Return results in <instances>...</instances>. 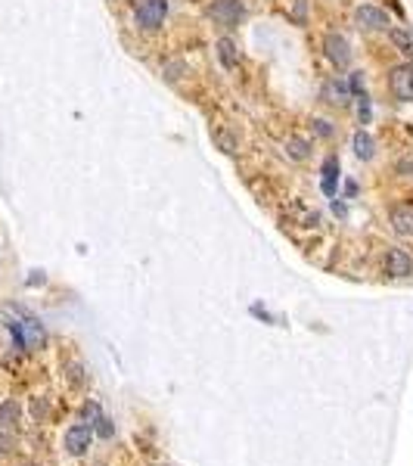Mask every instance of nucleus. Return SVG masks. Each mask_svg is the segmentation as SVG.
Masks as SVG:
<instances>
[{"instance_id": "obj_24", "label": "nucleus", "mask_w": 413, "mask_h": 466, "mask_svg": "<svg viewBox=\"0 0 413 466\" xmlns=\"http://www.w3.org/2000/svg\"><path fill=\"white\" fill-rule=\"evenodd\" d=\"M398 174H401V177H413V159H401V162H398Z\"/></svg>"}, {"instance_id": "obj_6", "label": "nucleus", "mask_w": 413, "mask_h": 466, "mask_svg": "<svg viewBox=\"0 0 413 466\" xmlns=\"http://www.w3.org/2000/svg\"><path fill=\"white\" fill-rule=\"evenodd\" d=\"M323 53L339 71H345L348 66H351V44H348L345 34H339V32L326 34V38H323Z\"/></svg>"}, {"instance_id": "obj_4", "label": "nucleus", "mask_w": 413, "mask_h": 466, "mask_svg": "<svg viewBox=\"0 0 413 466\" xmlns=\"http://www.w3.org/2000/svg\"><path fill=\"white\" fill-rule=\"evenodd\" d=\"M388 88L398 103H413V62H401V66L388 69Z\"/></svg>"}, {"instance_id": "obj_18", "label": "nucleus", "mask_w": 413, "mask_h": 466, "mask_svg": "<svg viewBox=\"0 0 413 466\" xmlns=\"http://www.w3.org/2000/svg\"><path fill=\"white\" fill-rule=\"evenodd\" d=\"M348 88H351L354 97H364V93H367V78H364V71H351V75H348Z\"/></svg>"}, {"instance_id": "obj_27", "label": "nucleus", "mask_w": 413, "mask_h": 466, "mask_svg": "<svg viewBox=\"0 0 413 466\" xmlns=\"http://www.w3.org/2000/svg\"><path fill=\"white\" fill-rule=\"evenodd\" d=\"M345 193H348V196H354V193H358V184L348 181V184H345Z\"/></svg>"}, {"instance_id": "obj_2", "label": "nucleus", "mask_w": 413, "mask_h": 466, "mask_svg": "<svg viewBox=\"0 0 413 466\" xmlns=\"http://www.w3.org/2000/svg\"><path fill=\"white\" fill-rule=\"evenodd\" d=\"M205 13H208V19H212L215 25L224 28V32H233V28H239V25H243V19H245L243 0H215Z\"/></svg>"}, {"instance_id": "obj_16", "label": "nucleus", "mask_w": 413, "mask_h": 466, "mask_svg": "<svg viewBox=\"0 0 413 466\" xmlns=\"http://www.w3.org/2000/svg\"><path fill=\"white\" fill-rule=\"evenodd\" d=\"M184 71H187V66H184V62H180V60H168V62H162V75H165V81H177V78L180 75H184Z\"/></svg>"}, {"instance_id": "obj_7", "label": "nucleus", "mask_w": 413, "mask_h": 466, "mask_svg": "<svg viewBox=\"0 0 413 466\" xmlns=\"http://www.w3.org/2000/svg\"><path fill=\"white\" fill-rule=\"evenodd\" d=\"M320 100H323V103H330V106H339V109H348L351 100H354V93H351V88H348L345 78L336 75V78H326V81H323Z\"/></svg>"}, {"instance_id": "obj_1", "label": "nucleus", "mask_w": 413, "mask_h": 466, "mask_svg": "<svg viewBox=\"0 0 413 466\" xmlns=\"http://www.w3.org/2000/svg\"><path fill=\"white\" fill-rule=\"evenodd\" d=\"M13 311H16V317H6V327H10L16 345L25 348V351L41 348L43 342H47V333H43L41 320L32 317V314H25V311H19V308H13Z\"/></svg>"}, {"instance_id": "obj_21", "label": "nucleus", "mask_w": 413, "mask_h": 466, "mask_svg": "<svg viewBox=\"0 0 413 466\" xmlns=\"http://www.w3.org/2000/svg\"><path fill=\"white\" fill-rule=\"evenodd\" d=\"M90 426L97 429V435H103V439H112V435H115V426L106 417H97V423H90Z\"/></svg>"}, {"instance_id": "obj_25", "label": "nucleus", "mask_w": 413, "mask_h": 466, "mask_svg": "<svg viewBox=\"0 0 413 466\" xmlns=\"http://www.w3.org/2000/svg\"><path fill=\"white\" fill-rule=\"evenodd\" d=\"M10 448H13V439H10V435H4V432H0V457H4V454H10Z\"/></svg>"}, {"instance_id": "obj_22", "label": "nucleus", "mask_w": 413, "mask_h": 466, "mask_svg": "<svg viewBox=\"0 0 413 466\" xmlns=\"http://www.w3.org/2000/svg\"><path fill=\"white\" fill-rule=\"evenodd\" d=\"M358 100V118H360V125H370V97L364 93V97H354Z\"/></svg>"}, {"instance_id": "obj_17", "label": "nucleus", "mask_w": 413, "mask_h": 466, "mask_svg": "<svg viewBox=\"0 0 413 466\" xmlns=\"http://www.w3.org/2000/svg\"><path fill=\"white\" fill-rule=\"evenodd\" d=\"M16 420H19V404H16V401L0 404V426H13Z\"/></svg>"}, {"instance_id": "obj_9", "label": "nucleus", "mask_w": 413, "mask_h": 466, "mask_svg": "<svg viewBox=\"0 0 413 466\" xmlns=\"http://www.w3.org/2000/svg\"><path fill=\"white\" fill-rule=\"evenodd\" d=\"M388 221H391V231H395L398 236H413V203L391 205Z\"/></svg>"}, {"instance_id": "obj_14", "label": "nucleus", "mask_w": 413, "mask_h": 466, "mask_svg": "<svg viewBox=\"0 0 413 466\" xmlns=\"http://www.w3.org/2000/svg\"><path fill=\"white\" fill-rule=\"evenodd\" d=\"M311 140H304V137H289L286 140V156L292 162H308L311 159Z\"/></svg>"}, {"instance_id": "obj_13", "label": "nucleus", "mask_w": 413, "mask_h": 466, "mask_svg": "<svg viewBox=\"0 0 413 466\" xmlns=\"http://www.w3.org/2000/svg\"><path fill=\"white\" fill-rule=\"evenodd\" d=\"M351 149H354V156H358L360 162H373L376 159V140H373V134L370 131H354V137H351Z\"/></svg>"}, {"instance_id": "obj_23", "label": "nucleus", "mask_w": 413, "mask_h": 466, "mask_svg": "<svg viewBox=\"0 0 413 466\" xmlns=\"http://www.w3.org/2000/svg\"><path fill=\"white\" fill-rule=\"evenodd\" d=\"M215 140H217V146L224 149V153H236V143L230 134H215Z\"/></svg>"}, {"instance_id": "obj_12", "label": "nucleus", "mask_w": 413, "mask_h": 466, "mask_svg": "<svg viewBox=\"0 0 413 466\" xmlns=\"http://www.w3.org/2000/svg\"><path fill=\"white\" fill-rule=\"evenodd\" d=\"M339 168H342V162H339V156L332 153V156H326L323 159V168H320V174H323V181H320V190L326 193L330 199H336V184H339Z\"/></svg>"}, {"instance_id": "obj_28", "label": "nucleus", "mask_w": 413, "mask_h": 466, "mask_svg": "<svg viewBox=\"0 0 413 466\" xmlns=\"http://www.w3.org/2000/svg\"><path fill=\"white\" fill-rule=\"evenodd\" d=\"M410 137H413V125H410Z\"/></svg>"}, {"instance_id": "obj_10", "label": "nucleus", "mask_w": 413, "mask_h": 466, "mask_svg": "<svg viewBox=\"0 0 413 466\" xmlns=\"http://www.w3.org/2000/svg\"><path fill=\"white\" fill-rule=\"evenodd\" d=\"M386 274L388 277H410L413 274V258L404 249H388L386 252Z\"/></svg>"}, {"instance_id": "obj_15", "label": "nucleus", "mask_w": 413, "mask_h": 466, "mask_svg": "<svg viewBox=\"0 0 413 466\" xmlns=\"http://www.w3.org/2000/svg\"><path fill=\"white\" fill-rule=\"evenodd\" d=\"M388 41L395 44V50H401L404 56H410V53H413V34L407 32V28L391 25V28H388Z\"/></svg>"}, {"instance_id": "obj_3", "label": "nucleus", "mask_w": 413, "mask_h": 466, "mask_svg": "<svg viewBox=\"0 0 413 466\" xmlns=\"http://www.w3.org/2000/svg\"><path fill=\"white\" fill-rule=\"evenodd\" d=\"M168 16V0H143L137 6V28L140 32H158Z\"/></svg>"}, {"instance_id": "obj_26", "label": "nucleus", "mask_w": 413, "mask_h": 466, "mask_svg": "<svg viewBox=\"0 0 413 466\" xmlns=\"http://www.w3.org/2000/svg\"><path fill=\"white\" fill-rule=\"evenodd\" d=\"M332 212H336V214H342V218H345V214H348V209H345L342 203H339V199H336V203H332Z\"/></svg>"}, {"instance_id": "obj_8", "label": "nucleus", "mask_w": 413, "mask_h": 466, "mask_svg": "<svg viewBox=\"0 0 413 466\" xmlns=\"http://www.w3.org/2000/svg\"><path fill=\"white\" fill-rule=\"evenodd\" d=\"M93 441V426H87V423H75L72 429H65V451L69 454H84L87 448H90Z\"/></svg>"}, {"instance_id": "obj_20", "label": "nucleus", "mask_w": 413, "mask_h": 466, "mask_svg": "<svg viewBox=\"0 0 413 466\" xmlns=\"http://www.w3.org/2000/svg\"><path fill=\"white\" fill-rule=\"evenodd\" d=\"M289 19H292L295 25L308 22V0H295V10H292V16H289Z\"/></svg>"}, {"instance_id": "obj_19", "label": "nucleus", "mask_w": 413, "mask_h": 466, "mask_svg": "<svg viewBox=\"0 0 413 466\" xmlns=\"http://www.w3.org/2000/svg\"><path fill=\"white\" fill-rule=\"evenodd\" d=\"M311 128H314V134H317V137H323V140L336 137V128H332V121H326V118H314V121H311Z\"/></svg>"}, {"instance_id": "obj_11", "label": "nucleus", "mask_w": 413, "mask_h": 466, "mask_svg": "<svg viewBox=\"0 0 413 466\" xmlns=\"http://www.w3.org/2000/svg\"><path fill=\"white\" fill-rule=\"evenodd\" d=\"M215 53H217V60H221V66L227 69V71H236L239 69V47H236V41L233 38H217L215 41Z\"/></svg>"}, {"instance_id": "obj_5", "label": "nucleus", "mask_w": 413, "mask_h": 466, "mask_svg": "<svg viewBox=\"0 0 413 466\" xmlns=\"http://www.w3.org/2000/svg\"><path fill=\"white\" fill-rule=\"evenodd\" d=\"M354 25H358L360 32H388L391 19H388L386 10H379V6L360 4L358 10H354Z\"/></svg>"}]
</instances>
